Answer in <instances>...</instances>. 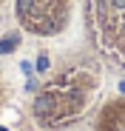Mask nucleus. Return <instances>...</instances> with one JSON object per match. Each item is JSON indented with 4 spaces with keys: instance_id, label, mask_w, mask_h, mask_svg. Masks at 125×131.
<instances>
[{
    "instance_id": "1",
    "label": "nucleus",
    "mask_w": 125,
    "mask_h": 131,
    "mask_svg": "<svg viewBox=\"0 0 125 131\" xmlns=\"http://www.w3.org/2000/svg\"><path fill=\"white\" fill-rule=\"evenodd\" d=\"M97 89H99V69L97 66H91V63L71 66V69L60 71L51 83H46L37 91L31 111L37 117V123L46 128L68 125L77 117H82V111L91 105Z\"/></svg>"
},
{
    "instance_id": "2",
    "label": "nucleus",
    "mask_w": 125,
    "mask_h": 131,
    "mask_svg": "<svg viewBox=\"0 0 125 131\" xmlns=\"http://www.w3.org/2000/svg\"><path fill=\"white\" fill-rule=\"evenodd\" d=\"M85 26L97 51L125 74V0H85Z\"/></svg>"
},
{
    "instance_id": "3",
    "label": "nucleus",
    "mask_w": 125,
    "mask_h": 131,
    "mask_svg": "<svg viewBox=\"0 0 125 131\" xmlns=\"http://www.w3.org/2000/svg\"><path fill=\"white\" fill-rule=\"evenodd\" d=\"M17 20L37 37H57L74 17V0H17Z\"/></svg>"
},
{
    "instance_id": "4",
    "label": "nucleus",
    "mask_w": 125,
    "mask_h": 131,
    "mask_svg": "<svg viewBox=\"0 0 125 131\" xmlns=\"http://www.w3.org/2000/svg\"><path fill=\"white\" fill-rule=\"evenodd\" d=\"M94 131H125V97H114L99 108Z\"/></svg>"
},
{
    "instance_id": "5",
    "label": "nucleus",
    "mask_w": 125,
    "mask_h": 131,
    "mask_svg": "<svg viewBox=\"0 0 125 131\" xmlns=\"http://www.w3.org/2000/svg\"><path fill=\"white\" fill-rule=\"evenodd\" d=\"M17 46V34H9V37H3V43H0V51H11Z\"/></svg>"
}]
</instances>
